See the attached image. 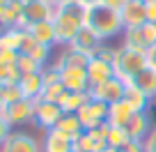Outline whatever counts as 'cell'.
Wrapping results in <instances>:
<instances>
[{"instance_id": "6da1fadb", "label": "cell", "mask_w": 156, "mask_h": 152, "mask_svg": "<svg viewBox=\"0 0 156 152\" xmlns=\"http://www.w3.org/2000/svg\"><path fill=\"white\" fill-rule=\"evenodd\" d=\"M83 23H85V28H92L103 42L115 39L117 35L124 32L119 9H112V7L103 5V2L90 7V9H83Z\"/></svg>"}, {"instance_id": "7a4b0ae2", "label": "cell", "mask_w": 156, "mask_h": 152, "mask_svg": "<svg viewBox=\"0 0 156 152\" xmlns=\"http://www.w3.org/2000/svg\"><path fill=\"white\" fill-rule=\"evenodd\" d=\"M112 67H115L117 79H122L124 83H131L142 69L149 67V55L138 51V49H131V46H126V44H119Z\"/></svg>"}, {"instance_id": "3957f363", "label": "cell", "mask_w": 156, "mask_h": 152, "mask_svg": "<svg viewBox=\"0 0 156 152\" xmlns=\"http://www.w3.org/2000/svg\"><path fill=\"white\" fill-rule=\"evenodd\" d=\"M53 25H55V35H58V46H69L85 25L83 23V7L69 5V7L55 9Z\"/></svg>"}, {"instance_id": "277c9868", "label": "cell", "mask_w": 156, "mask_h": 152, "mask_svg": "<svg viewBox=\"0 0 156 152\" xmlns=\"http://www.w3.org/2000/svg\"><path fill=\"white\" fill-rule=\"evenodd\" d=\"M122 44L138 49L142 53H149L156 46V23L147 21L145 25H138V28H129L122 32Z\"/></svg>"}, {"instance_id": "5b68a950", "label": "cell", "mask_w": 156, "mask_h": 152, "mask_svg": "<svg viewBox=\"0 0 156 152\" xmlns=\"http://www.w3.org/2000/svg\"><path fill=\"white\" fill-rule=\"evenodd\" d=\"M55 16V5L51 0H23V23L21 30H28L30 25L51 21Z\"/></svg>"}, {"instance_id": "8992f818", "label": "cell", "mask_w": 156, "mask_h": 152, "mask_svg": "<svg viewBox=\"0 0 156 152\" xmlns=\"http://www.w3.org/2000/svg\"><path fill=\"white\" fill-rule=\"evenodd\" d=\"M124 90H126V83H124L122 79L112 76V79L103 81V83H99V85H92V88H90V97L110 106V104L124 99Z\"/></svg>"}, {"instance_id": "52a82bcc", "label": "cell", "mask_w": 156, "mask_h": 152, "mask_svg": "<svg viewBox=\"0 0 156 152\" xmlns=\"http://www.w3.org/2000/svg\"><path fill=\"white\" fill-rule=\"evenodd\" d=\"M76 115L80 118L85 129H101L103 124H108V104L90 97V102H85V106Z\"/></svg>"}, {"instance_id": "ba28073f", "label": "cell", "mask_w": 156, "mask_h": 152, "mask_svg": "<svg viewBox=\"0 0 156 152\" xmlns=\"http://www.w3.org/2000/svg\"><path fill=\"white\" fill-rule=\"evenodd\" d=\"M34 108H37V102L34 99H19V102H12L2 108L5 118L9 120L12 127H21V124L34 122Z\"/></svg>"}, {"instance_id": "9c48e42d", "label": "cell", "mask_w": 156, "mask_h": 152, "mask_svg": "<svg viewBox=\"0 0 156 152\" xmlns=\"http://www.w3.org/2000/svg\"><path fill=\"white\" fill-rule=\"evenodd\" d=\"M64 113L55 102H46V99H37V108H34V124L41 132H48L60 122Z\"/></svg>"}, {"instance_id": "30bf717a", "label": "cell", "mask_w": 156, "mask_h": 152, "mask_svg": "<svg viewBox=\"0 0 156 152\" xmlns=\"http://www.w3.org/2000/svg\"><path fill=\"white\" fill-rule=\"evenodd\" d=\"M60 81H62L64 90H71V92H90V88H92L85 67H62Z\"/></svg>"}, {"instance_id": "8fae6325", "label": "cell", "mask_w": 156, "mask_h": 152, "mask_svg": "<svg viewBox=\"0 0 156 152\" xmlns=\"http://www.w3.org/2000/svg\"><path fill=\"white\" fill-rule=\"evenodd\" d=\"M0 152H41V141L25 132H12Z\"/></svg>"}, {"instance_id": "7c38bea8", "label": "cell", "mask_w": 156, "mask_h": 152, "mask_svg": "<svg viewBox=\"0 0 156 152\" xmlns=\"http://www.w3.org/2000/svg\"><path fill=\"white\" fill-rule=\"evenodd\" d=\"M71 46L76 51H80V53H85L87 58H94V55H99V51L106 46V42H103L92 28H85L83 25V30L76 35V39L71 42Z\"/></svg>"}, {"instance_id": "4fadbf2b", "label": "cell", "mask_w": 156, "mask_h": 152, "mask_svg": "<svg viewBox=\"0 0 156 152\" xmlns=\"http://www.w3.org/2000/svg\"><path fill=\"white\" fill-rule=\"evenodd\" d=\"M41 152H76L73 150V138L62 134L60 129H48L41 136Z\"/></svg>"}, {"instance_id": "5bb4252c", "label": "cell", "mask_w": 156, "mask_h": 152, "mask_svg": "<svg viewBox=\"0 0 156 152\" xmlns=\"http://www.w3.org/2000/svg\"><path fill=\"white\" fill-rule=\"evenodd\" d=\"M119 14H122L124 30L138 28V25H145L147 23V5L142 2V0H129L126 5L119 9Z\"/></svg>"}, {"instance_id": "9a60e30c", "label": "cell", "mask_w": 156, "mask_h": 152, "mask_svg": "<svg viewBox=\"0 0 156 152\" xmlns=\"http://www.w3.org/2000/svg\"><path fill=\"white\" fill-rule=\"evenodd\" d=\"M103 147H106V138H103L101 129H85L73 141V150L76 152H101Z\"/></svg>"}, {"instance_id": "2e32d148", "label": "cell", "mask_w": 156, "mask_h": 152, "mask_svg": "<svg viewBox=\"0 0 156 152\" xmlns=\"http://www.w3.org/2000/svg\"><path fill=\"white\" fill-rule=\"evenodd\" d=\"M87 79H90V85H99V83H103V81H108V79H112L115 76V67H112L110 62H106V60H101V58H90V62H87Z\"/></svg>"}, {"instance_id": "e0dca14e", "label": "cell", "mask_w": 156, "mask_h": 152, "mask_svg": "<svg viewBox=\"0 0 156 152\" xmlns=\"http://www.w3.org/2000/svg\"><path fill=\"white\" fill-rule=\"evenodd\" d=\"M19 88H21V95H23L25 99H41V95H44V76H41V72L37 74H25V76H21L19 81Z\"/></svg>"}, {"instance_id": "ac0fdd59", "label": "cell", "mask_w": 156, "mask_h": 152, "mask_svg": "<svg viewBox=\"0 0 156 152\" xmlns=\"http://www.w3.org/2000/svg\"><path fill=\"white\" fill-rule=\"evenodd\" d=\"M151 118H149V111L145 113H133V118L129 120L126 124V132H129V138L131 141H145L147 134L151 132Z\"/></svg>"}, {"instance_id": "d6986e66", "label": "cell", "mask_w": 156, "mask_h": 152, "mask_svg": "<svg viewBox=\"0 0 156 152\" xmlns=\"http://www.w3.org/2000/svg\"><path fill=\"white\" fill-rule=\"evenodd\" d=\"M30 35H32L34 39L39 42V44H44V46H58V35H55V25H53V19L51 21H41V23H34L30 25Z\"/></svg>"}, {"instance_id": "ffe728a7", "label": "cell", "mask_w": 156, "mask_h": 152, "mask_svg": "<svg viewBox=\"0 0 156 152\" xmlns=\"http://www.w3.org/2000/svg\"><path fill=\"white\" fill-rule=\"evenodd\" d=\"M124 102H126L136 113H145V111H149V108H151V99L147 97L138 85H133V83H126V90H124Z\"/></svg>"}, {"instance_id": "44dd1931", "label": "cell", "mask_w": 156, "mask_h": 152, "mask_svg": "<svg viewBox=\"0 0 156 152\" xmlns=\"http://www.w3.org/2000/svg\"><path fill=\"white\" fill-rule=\"evenodd\" d=\"M133 108L129 106L126 102H115V104H110L108 106V124H112V127H126L129 124V120L133 118Z\"/></svg>"}, {"instance_id": "7402d4cb", "label": "cell", "mask_w": 156, "mask_h": 152, "mask_svg": "<svg viewBox=\"0 0 156 152\" xmlns=\"http://www.w3.org/2000/svg\"><path fill=\"white\" fill-rule=\"evenodd\" d=\"M23 23V0H12L0 14V25L5 28H21Z\"/></svg>"}, {"instance_id": "603a6c76", "label": "cell", "mask_w": 156, "mask_h": 152, "mask_svg": "<svg viewBox=\"0 0 156 152\" xmlns=\"http://www.w3.org/2000/svg\"><path fill=\"white\" fill-rule=\"evenodd\" d=\"M85 102H90V92H71V90H64L62 97L58 99V106L62 108V113H78L85 106Z\"/></svg>"}, {"instance_id": "cb8c5ba5", "label": "cell", "mask_w": 156, "mask_h": 152, "mask_svg": "<svg viewBox=\"0 0 156 152\" xmlns=\"http://www.w3.org/2000/svg\"><path fill=\"white\" fill-rule=\"evenodd\" d=\"M103 138H106V145L108 147H115V150H122L124 145H129V132L126 127H112V124H103L101 127Z\"/></svg>"}, {"instance_id": "d4e9b609", "label": "cell", "mask_w": 156, "mask_h": 152, "mask_svg": "<svg viewBox=\"0 0 156 152\" xmlns=\"http://www.w3.org/2000/svg\"><path fill=\"white\" fill-rule=\"evenodd\" d=\"M55 129H60L62 134H67V136L73 138V141H76V138L85 132L83 122H80V118H78L76 113H64L62 118H60V122L55 124Z\"/></svg>"}, {"instance_id": "484cf974", "label": "cell", "mask_w": 156, "mask_h": 152, "mask_svg": "<svg viewBox=\"0 0 156 152\" xmlns=\"http://www.w3.org/2000/svg\"><path fill=\"white\" fill-rule=\"evenodd\" d=\"M131 83L138 85V88H140L149 99H154V97H156V69H151V67L142 69V72L138 74Z\"/></svg>"}, {"instance_id": "4316f807", "label": "cell", "mask_w": 156, "mask_h": 152, "mask_svg": "<svg viewBox=\"0 0 156 152\" xmlns=\"http://www.w3.org/2000/svg\"><path fill=\"white\" fill-rule=\"evenodd\" d=\"M21 35H23V30H21V28H5L2 32H0V46L12 49V51H19Z\"/></svg>"}, {"instance_id": "83f0119b", "label": "cell", "mask_w": 156, "mask_h": 152, "mask_svg": "<svg viewBox=\"0 0 156 152\" xmlns=\"http://www.w3.org/2000/svg\"><path fill=\"white\" fill-rule=\"evenodd\" d=\"M21 76L23 74L19 72L16 65H0V83L2 85H19Z\"/></svg>"}, {"instance_id": "f1b7e54d", "label": "cell", "mask_w": 156, "mask_h": 152, "mask_svg": "<svg viewBox=\"0 0 156 152\" xmlns=\"http://www.w3.org/2000/svg\"><path fill=\"white\" fill-rule=\"evenodd\" d=\"M16 67H19V72L23 74H37L44 69V65H39L34 58H30V55H19V62H16Z\"/></svg>"}, {"instance_id": "f546056e", "label": "cell", "mask_w": 156, "mask_h": 152, "mask_svg": "<svg viewBox=\"0 0 156 152\" xmlns=\"http://www.w3.org/2000/svg\"><path fill=\"white\" fill-rule=\"evenodd\" d=\"M62 92H64V85H62V83L46 85V88H44V95H41V99H46V102H55V104H58V99L62 97Z\"/></svg>"}, {"instance_id": "4dcf8cb0", "label": "cell", "mask_w": 156, "mask_h": 152, "mask_svg": "<svg viewBox=\"0 0 156 152\" xmlns=\"http://www.w3.org/2000/svg\"><path fill=\"white\" fill-rule=\"evenodd\" d=\"M19 51H12V49H5L0 46V65H16L19 62Z\"/></svg>"}, {"instance_id": "1f68e13d", "label": "cell", "mask_w": 156, "mask_h": 152, "mask_svg": "<svg viewBox=\"0 0 156 152\" xmlns=\"http://www.w3.org/2000/svg\"><path fill=\"white\" fill-rule=\"evenodd\" d=\"M12 132H14V127H12L9 120L5 118V113L0 111V147H2V143L7 141V136H9Z\"/></svg>"}, {"instance_id": "d6a6232c", "label": "cell", "mask_w": 156, "mask_h": 152, "mask_svg": "<svg viewBox=\"0 0 156 152\" xmlns=\"http://www.w3.org/2000/svg\"><path fill=\"white\" fill-rule=\"evenodd\" d=\"M19 99H23L19 85H5V106L12 104V102H19Z\"/></svg>"}, {"instance_id": "836d02e7", "label": "cell", "mask_w": 156, "mask_h": 152, "mask_svg": "<svg viewBox=\"0 0 156 152\" xmlns=\"http://www.w3.org/2000/svg\"><path fill=\"white\" fill-rule=\"evenodd\" d=\"M142 143H145V152H156V124L151 127V132L147 134V138Z\"/></svg>"}, {"instance_id": "e575fe53", "label": "cell", "mask_w": 156, "mask_h": 152, "mask_svg": "<svg viewBox=\"0 0 156 152\" xmlns=\"http://www.w3.org/2000/svg\"><path fill=\"white\" fill-rule=\"evenodd\" d=\"M119 152H145V143L142 141H129V145H124Z\"/></svg>"}, {"instance_id": "d590c367", "label": "cell", "mask_w": 156, "mask_h": 152, "mask_svg": "<svg viewBox=\"0 0 156 152\" xmlns=\"http://www.w3.org/2000/svg\"><path fill=\"white\" fill-rule=\"evenodd\" d=\"M147 21H149V23H156V2H149V5H147Z\"/></svg>"}, {"instance_id": "8d00e7d4", "label": "cell", "mask_w": 156, "mask_h": 152, "mask_svg": "<svg viewBox=\"0 0 156 152\" xmlns=\"http://www.w3.org/2000/svg\"><path fill=\"white\" fill-rule=\"evenodd\" d=\"M55 5V9H60V7H69V5H78V0H51Z\"/></svg>"}, {"instance_id": "74e56055", "label": "cell", "mask_w": 156, "mask_h": 152, "mask_svg": "<svg viewBox=\"0 0 156 152\" xmlns=\"http://www.w3.org/2000/svg\"><path fill=\"white\" fill-rule=\"evenodd\" d=\"M147 55H149V67H151V69H156V46H154V49H151Z\"/></svg>"}, {"instance_id": "f35d334b", "label": "cell", "mask_w": 156, "mask_h": 152, "mask_svg": "<svg viewBox=\"0 0 156 152\" xmlns=\"http://www.w3.org/2000/svg\"><path fill=\"white\" fill-rule=\"evenodd\" d=\"M5 108V85L0 83V111Z\"/></svg>"}, {"instance_id": "ab89813d", "label": "cell", "mask_w": 156, "mask_h": 152, "mask_svg": "<svg viewBox=\"0 0 156 152\" xmlns=\"http://www.w3.org/2000/svg\"><path fill=\"white\" fill-rule=\"evenodd\" d=\"M9 2H12V0H0V14H2V9H5Z\"/></svg>"}, {"instance_id": "60d3db41", "label": "cell", "mask_w": 156, "mask_h": 152, "mask_svg": "<svg viewBox=\"0 0 156 152\" xmlns=\"http://www.w3.org/2000/svg\"><path fill=\"white\" fill-rule=\"evenodd\" d=\"M101 152H119V150H115V147H108V145H106V147H103Z\"/></svg>"}, {"instance_id": "b9f144b4", "label": "cell", "mask_w": 156, "mask_h": 152, "mask_svg": "<svg viewBox=\"0 0 156 152\" xmlns=\"http://www.w3.org/2000/svg\"><path fill=\"white\" fill-rule=\"evenodd\" d=\"M151 108H156V97H154V99H151Z\"/></svg>"}, {"instance_id": "7bdbcfd3", "label": "cell", "mask_w": 156, "mask_h": 152, "mask_svg": "<svg viewBox=\"0 0 156 152\" xmlns=\"http://www.w3.org/2000/svg\"><path fill=\"white\" fill-rule=\"evenodd\" d=\"M142 2H145V5H149V2H156V0H142Z\"/></svg>"}, {"instance_id": "ee69618b", "label": "cell", "mask_w": 156, "mask_h": 152, "mask_svg": "<svg viewBox=\"0 0 156 152\" xmlns=\"http://www.w3.org/2000/svg\"><path fill=\"white\" fill-rule=\"evenodd\" d=\"M122 2H124V5H126V2H129V0H122Z\"/></svg>"}]
</instances>
